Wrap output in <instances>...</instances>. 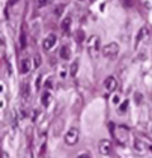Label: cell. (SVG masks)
Segmentation results:
<instances>
[{
	"label": "cell",
	"instance_id": "15",
	"mask_svg": "<svg viewBox=\"0 0 152 158\" xmlns=\"http://www.w3.org/2000/svg\"><path fill=\"white\" fill-rule=\"evenodd\" d=\"M77 71H78V60H74L70 68V74L72 77H75V75H77Z\"/></svg>",
	"mask_w": 152,
	"mask_h": 158
},
{
	"label": "cell",
	"instance_id": "6",
	"mask_svg": "<svg viewBox=\"0 0 152 158\" xmlns=\"http://www.w3.org/2000/svg\"><path fill=\"white\" fill-rule=\"evenodd\" d=\"M98 148H99V154H101V155H104V157L105 155H110V152H112V142L104 139V140L99 142Z\"/></svg>",
	"mask_w": 152,
	"mask_h": 158
},
{
	"label": "cell",
	"instance_id": "4",
	"mask_svg": "<svg viewBox=\"0 0 152 158\" xmlns=\"http://www.w3.org/2000/svg\"><path fill=\"white\" fill-rule=\"evenodd\" d=\"M78 142V130L77 128H71L65 135V143L68 146H74Z\"/></svg>",
	"mask_w": 152,
	"mask_h": 158
},
{
	"label": "cell",
	"instance_id": "5",
	"mask_svg": "<svg viewBox=\"0 0 152 158\" xmlns=\"http://www.w3.org/2000/svg\"><path fill=\"white\" fill-rule=\"evenodd\" d=\"M134 149H136V152H139V154H148V152L151 151V145H149V143H145V140L136 139V140H134Z\"/></svg>",
	"mask_w": 152,
	"mask_h": 158
},
{
	"label": "cell",
	"instance_id": "8",
	"mask_svg": "<svg viewBox=\"0 0 152 158\" xmlns=\"http://www.w3.org/2000/svg\"><path fill=\"white\" fill-rule=\"evenodd\" d=\"M56 41H57V38H56V35H48L45 39H44V42H42V48L45 50V51H48V50H51L53 47H54V44H56Z\"/></svg>",
	"mask_w": 152,
	"mask_h": 158
},
{
	"label": "cell",
	"instance_id": "21",
	"mask_svg": "<svg viewBox=\"0 0 152 158\" xmlns=\"http://www.w3.org/2000/svg\"><path fill=\"white\" fill-rule=\"evenodd\" d=\"M77 158H92V157H91V154H89V152H83V154H80Z\"/></svg>",
	"mask_w": 152,
	"mask_h": 158
},
{
	"label": "cell",
	"instance_id": "19",
	"mask_svg": "<svg viewBox=\"0 0 152 158\" xmlns=\"http://www.w3.org/2000/svg\"><path fill=\"white\" fill-rule=\"evenodd\" d=\"M120 3L125 6V8H129V6H133V0H120Z\"/></svg>",
	"mask_w": 152,
	"mask_h": 158
},
{
	"label": "cell",
	"instance_id": "3",
	"mask_svg": "<svg viewBox=\"0 0 152 158\" xmlns=\"http://www.w3.org/2000/svg\"><path fill=\"white\" fill-rule=\"evenodd\" d=\"M117 53H119V45L116 42H110L103 48V56L108 57V59H115L117 56Z\"/></svg>",
	"mask_w": 152,
	"mask_h": 158
},
{
	"label": "cell",
	"instance_id": "1",
	"mask_svg": "<svg viewBox=\"0 0 152 158\" xmlns=\"http://www.w3.org/2000/svg\"><path fill=\"white\" fill-rule=\"evenodd\" d=\"M108 130H110V133L116 139L119 143H122V145H125L127 143V140H128V128L127 127H115V123L113 122H108Z\"/></svg>",
	"mask_w": 152,
	"mask_h": 158
},
{
	"label": "cell",
	"instance_id": "18",
	"mask_svg": "<svg viewBox=\"0 0 152 158\" xmlns=\"http://www.w3.org/2000/svg\"><path fill=\"white\" fill-rule=\"evenodd\" d=\"M41 62H42V59H41V54H36L35 59H33V65H35V68H39V66H41Z\"/></svg>",
	"mask_w": 152,
	"mask_h": 158
},
{
	"label": "cell",
	"instance_id": "7",
	"mask_svg": "<svg viewBox=\"0 0 152 158\" xmlns=\"http://www.w3.org/2000/svg\"><path fill=\"white\" fill-rule=\"evenodd\" d=\"M117 87V80H116V77H113V75H110V77H107L105 78V81H104V89H105V92H113L115 89Z\"/></svg>",
	"mask_w": 152,
	"mask_h": 158
},
{
	"label": "cell",
	"instance_id": "2",
	"mask_svg": "<svg viewBox=\"0 0 152 158\" xmlns=\"http://www.w3.org/2000/svg\"><path fill=\"white\" fill-rule=\"evenodd\" d=\"M86 48L91 57H96L98 56V51H99V36L92 35V36L87 39V44H86Z\"/></svg>",
	"mask_w": 152,
	"mask_h": 158
},
{
	"label": "cell",
	"instance_id": "9",
	"mask_svg": "<svg viewBox=\"0 0 152 158\" xmlns=\"http://www.w3.org/2000/svg\"><path fill=\"white\" fill-rule=\"evenodd\" d=\"M30 69H32V60L26 57V59H23L21 63H20V73L24 75V74H29Z\"/></svg>",
	"mask_w": 152,
	"mask_h": 158
},
{
	"label": "cell",
	"instance_id": "17",
	"mask_svg": "<svg viewBox=\"0 0 152 158\" xmlns=\"http://www.w3.org/2000/svg\"><path fill=\"white\" fill-rule=\"evenodd\" d=\"M20 47L26 48V33H24V27L21 29V35H20Z\"/></svg>",
	"mask_w": 152,
	"mask_h": 158
},
{
	"label": "cell",
	"instance_id": "14",
	"mask_svg": "<svg viewBox=\"0 0 152 158\" xmlns=\"http://www.w3.org/2000/svg\"><path fill=\"white\" fill-rule=\"evenodd\" d=\"M50 2H51V0H33V3H35V8H36V9H41V8L47 6Z\"/></svg>",
	"mask_w": 152,
	"mask_h": 158
},
{
	"label": "cell",
	"instance_id": "12",
	"mask_svg": "<svg viewBox=\"0 0 152 158\" xmlns=\"http://www.w3.org/2000/svg\"><path fill=\"white\" fill-rule=\"evenodd\" d=\"M70 26H71V17H65L63 20H62V24H60V27H62V30L66 33L68 30H70Z\"/></svg>",
	"mask_w": 152,
	"mask_h": 158
},
{
	"label": "cell",
	"instance_id": "20",
	"mask_svg": "<svg viewBox=\"0 0 152 158\" xmlns=\"http://www.w3.org/2000/svg\"><path fill=\"white\" fill-rule=\"evenodd\" d=\"M128 101H124V102H122V106H120V107H119V111H125V110L128 109Z\"/></svg>",
	"mask_w": 152,
	"mask_h": 158
},
{
	"label": "cell",
	"instance_id": "11",
	"mask_svg": "<svg viewBox=\"0 0 152 158\" xmlns=\"http://www.w3.org/2000/svg\"><path fill=\"white\" fill-rule=\"evenodd\" d=\"M59 56L63 59V60H68L71 57V51H70V47L68 45H62L60 50H59Z\"/></svg>",
	"mask_w": 152,
	"mask_h": 158
},
{
	"label": "cell",
	"instance_id": "22",
	"mask_svg": "<svg viewBox=\"0 0 152 158\" xmlns=\"http://www.w3.org/2000/svg\"><path fill=\"white\" fill-rule=\"evenodd\" d=\"M136 101H137V104H141V94H136Z\"/></svg>",
	"mask_w": 152,
	"mask_h": 158
},
{
	"label": "cell",
	"instance_id": "10",
	"mask_svg": "<svg viewBox=\"0 0 152 158\" xmlns=\"http://www.w3.org/2000/svg\"><path fill=\"white\" fill-rule=\"evenodd\" d=\"M148 33H149V32H148V27H141L140 30H139V35H137V38H136V47L140 45V42L148 36Z\"/></svg>",
	"mask_w": 152,
	"mask_h": 158
},
{
	"label": "cell",
	"instance_id": "24",
	"mask_svg": "<svg viewBox=\"0 0 152 158\" xmlns=\"http://www.w3.org/2000/svg\"><path fill=\"white\" fill-rule=\"evenodd\" d=\"M3 158H9L8 157V154H3Z\"/></svg>",
	"mask_w": 152,
	"mask_h": 158
},
{
	"label": "cell",
	"instance_id": "23",
	"mask_svg": "<svg viewBox=\"0 0 152 158\" xmlns=\"http://www.w3.org/2000/svg\"><path fill=\"white\" fill-rule=\"evenodd\" d=\"M63 8H65V6H57V9H56V15H60V14L63 12Z\"/></svg>",
	"mask_w": 152,
	"mask_h": 158
},
{
	"label": "cell",
	"instance_id": "13",
	"mask_svg": "<svg viewBox=\"0 0 152 158\" xmlns=\"http://www.w3.org/2000/svg\"><path fill=\"white\" fill-rule=\"evenodd\" d=\"M50 99H51V92H50V90H45V92L42 94V98H41V101H42V106H44V107H47L48 106Z\"/></svg>",
	"mask_w": 152,
	"mask_h": 158
},
{
	"label": "cell",
	"instance_id": "16",
	"mask_svg": "<svg viewBox=\"0 0 152 158\" xmlns=\"http://www.w3.org/2000/svg\"><path fill=\"white\" fill-rule=\"evenodd\" d=\"M21 97H23L24 101H29V98H30V90H29V85H24V86H23V94H21Z\"/></svg>",
	"mask_w": 152,
	"mask_h": 158
}]
</instances>
